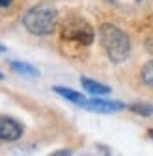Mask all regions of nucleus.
Masks as SVG:
<instances>
[{
    "instance_id": "f257e3e1",
    "label": "nucleus",
    "mask_w": 153,
    "mask_h": 156,
    "mask_svg": "<svg viewBox=\"0 0 153 156\" xmlns=\"http://www.w3.org/2000/svg\"><path fill=\"white\" fill-rule=\"evenodd\" d=\"M99 41L112 63H123L131 56V39L116 24L105 23L99 26Z\"/></svg>"
},
{
    "instance_id": "f03ea898",
    "label": "nucleus",
    "mask_w": 153,
    "mask_h": 156,
    "mask_svg": "<svg viewBox=\"0 0 153 156\" xmlns=\"http://www.w3.org/2000/svg\"><path fill=\"white\" fill-rule=\"evenodd\" d=\"M23 26L32 35H50L58 26V11L47 4L34 6L24 13Z\"/></svg>"
},
{
    "instance_id": "7ed1b4c3",
    "label": "nucleus",
    "mask_w": 153,
    "mask_h": 156,
    "mask_svg": "<svg viewBox=\"0 0 153 156\" xmlns=\"http://www.w3.org/2000/svg\"><path fill=\"white\" fill-rule=\"evenodd\" d=\"M93 28L80 17H69L62 24V41L69 47H90L93 43Z\"/></svg>"
},
{
    "instance_id": "20e7f679",
    "label": "nucleus",
    "mask_w": 153,
    "mask_h": 156,
    "mask_svg": "<svg viewBox=\"0 0 153 156\" xmlns=\"http://www.w3.org/2000/svg\"><path fill=\"white\" fill-rule=\"evenodd\" d=\"M80 108L95 113H116L125 110V104L120 101H105V99H99V97H93V99H86Z\"/></svg>"
},
{
    "instance_id": "39448f33",
    "label": "nucleus",
    "mask_w": 153,
    "mask_h": 156,
    "mask_svg": "<svg viewBox=\"0 0 153 156\" xmlns=\"http://www.w3.org/2000/svg\"><path fill=\"white\" fill-rule=\"evenodd\" d=\"M23 136V126L11 117H0V141H15Z\"/></svg>"
},
{
    "instance_id": "423d86ee",
    "label": "nucleus",
    "mask_w": 153,
    "mask_h": 156,
    "mask_svg": "<svg viewBox=\"0 0 153 156\" xmlns=\"http://www.w3.org/2000/svg\"><path fill=\"white\" fill-rule=\"evenodd\" d=\"M80 84H82L84 91L93 95V97H103V95H108L112 91L108 86H105L101 82H95V80H90V78H80Z\"/></svg>"
},
{
    "instance_id": "0eeeda50",
    "label": "nucleus",
    "mask_w": 153,
    "mask_h": 156,
    "mask_svg": "<svg viewBox=\"0 0 153 156\" xmlns=\"http://www.w3.org/2000/svg\"><path fill=\"white\" fill-rule=\"evenodd\" d=\"M52 89H54V93H58L60 97H64V99H67L69 102H73V104H76V106H82L84 101H86V97H84L82 93H79V91H75V89L62 87V86H54Z\"/></svg>"
},
{
    "instance_id": "6e6552de",
    "label": "nucleus",
    "mask_w": 153,
    "mask_h": 156,
    "mask_svg": "<svg viewBox=\"0 0 153 156\" xmlns=\"http://www.w3.org/2000/svg\"><path fill=\"white\" fill-rule=\"evenodd\" d=\"M9 65H11V69H15L17 73H21V74H30V76H37V74H39L35 67H32L28 63H23V62H11Z\"/></svg>"
},
{
    "instance_id": "1a4fd4ad",
    "label": "nucleus",
    "mask_w": 153,
    "mask_h": 156,
    "mask_svg": "<svg viewBox=\"0 0 153 156\" xmlns=\"http://www.w3.org/2000/svg\"><path fill=\"white\" fill-rule=\"evenodd\" d=\"M140 76H142V82H144L146 86L153 87V60H151V62H147V63L142 67Z\"/></svg>"
},
{
    "instance_id": "9d476101",
    "label": "nucleus",
    "mask_w": 153,
    "mask_h": 156,
    "mask_svg": "<svg viewBox=\"0 0 153 156\" xmlns=\"http://www.w3.org/2000/svg\"><path fill=\"white\" fill-rule=\"evenodd\" d=\"M131 110L135 112V113H138V115H144V117L153 115V106H151V104H146V102H136V104H132Z\"/></svg>"
},
{
    "instance_id": "9b49d317",
    "label": "nucleus",
    "mask_w": 153,
    "mask_h": 156,
    "mask_svg": "<svg viewBox=\"0 0 153 156\" xmlns=\"http://www.w3.org/2000/svg\"><path fill=\"white\" fill-rule=\"evenodd\" d=\"M13 0H0V8H9Z\"/></svg>"
},
{
    "instance_id": "f8f14e48",
    "label": "nucleus",
    "mask_w": 153,
    "mask_h": 156,
    "mask_svg": "<svg viewBox=\"0 0 153 156\" xmlns=\"http://www.w3.org/2000/svg\"><path fill=\"white\" fill-rule=\"evenodd\" d=\"M64 154H71V151H56L54 156H64Z\"/></svg>"
},
{
    "instance_id": "ddd939ff",
    "label": "nucleus",
    "mask_w": 153,
    "mask_h": 156,
    "mask_svg": "<svg viewBox=\"0 0 153 156\" xmlns=\"http://www.w3.org/2000/svg\"><path fill=\"white\" fill-rule=\"evenodd\" d=\"M0 80H4V74L2 73H0Z\"/></svg>"
},
{
    "instance_id": "4468645a",
    "label": "nucleus",
    "mask_w": 153,
    "mask_h": 156,
    "mask_svg": "<svg viewBox=\"0 0 153 156\" xmlns=\"http://www.w3.org/2000/svg\"><path fill=\"white\" fill-rule=\"evenodd\" d=\"M151 138H153V132H151Z\"/></svg>"
}]
</instances>
